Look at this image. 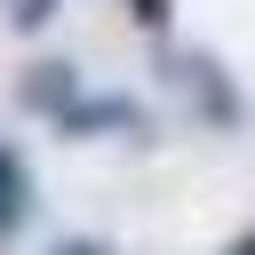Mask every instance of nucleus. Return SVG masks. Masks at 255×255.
<instances>
[{"label":"nucleus","mask_w":255,"mask_h":255,"mask_svg":"<svg viewBox=\"0 0 255 255\" xmlns=\"http://www.w3.org/2000/svg\"><path fill=\"white\" fill-rule=\"evenodd\" d=\"M175 80L191 88L199 120H215V128H239V120H247V104H239V88L223 80V64H215V56H175Z\"/></svg>","instance_id":"f257e3e1"},{"label":"nucleus","mask_w":255,"mask_h":255,"mask_svg":"<svg viewBox=\"0 0 255 255\" xmlns=\"http://www.w3.org/2000/svg\"><path fill=\"white\" fill-rule=\"evenodd\" d=\"M24 104L48 112V120H64V112L80 104V72H72V64H32V72H24Z\"/></svg>","instance_id":"f03ea898"},{"label":"nucleus","mask_w":255,"mask_h":255,"mask_svg":"<svg viewBox=\"0 0 255 255\" xmlns=\"http://www.w3.org/2000/svg\"><path fill=\"white\" fill-rule=\"evenodd\" d=\"M64 135H96V128H143V112L128 104V96H80L64 120H56Z\"/></svg>","instance_id":"7ed1b4c3"},{"label":"nucleus","mask_w":255,"mask_h":255,"mask_svg":"<svg viewBox=\"0 0 255 255\" xmlns=\"http://www.w3.org/2000/svg\"><path fill=\"white\" fill-rule=\"evenodd\" d=\"M24 215H32V167L0 143V231H16Z\"/></svg>","instance_id":"20e7f679"},{"label":"nucleus","mask_w":255,"mask_h":255,"mask_svg":"<svg viewBox=\"0 0 255 255\" xmlns=\"http://www.w3.org/2000/svg\"><path fill=\"white\" fill-rule=\"evenodd\" d=\"M48 16H56V0H8V24L16 32H40Z\"/></svg>","instance_id":"39448f33"},{"label":"nucleus","mask_w":255,"mask_h":255,"mask_svg":"<svg viewBox=\"0 0 255 255\" xmlns=\"http://www.w3.org/2000/svg\"><path fill=\"white\" fill-rule=\"evenodd\" d=\"M128 16H135L143 32H167V0H128Z\"/></svg>","instance_id":"423d86ee"},{"label":"nucleus","mask_w":255,"mask_h":255,"mask_svg":"<svg viewBox=\"0 0 255 255\" xmlns=\"http://www.w3.org/2000/svg\"><path fill=\"white\" fill-rule=\"evenodd\" d=\"M56 255H112L104 239H56Z\"/></svg>","instance_id":"0eeeda50"},{"label":"nucleus","mask_w":255,"mask_h":255,"mask_svg":"<svg viewBox=\"0 0 255 255\" xmlns=\"http://www.w3.org/2000/svg\"><path fill=\"white\" fill-rule=\"evenodd\" d=\"M231 255H255V231H239V239H231Z\"/></svg>","instance_id":"6e6552de"}]
</instances>
